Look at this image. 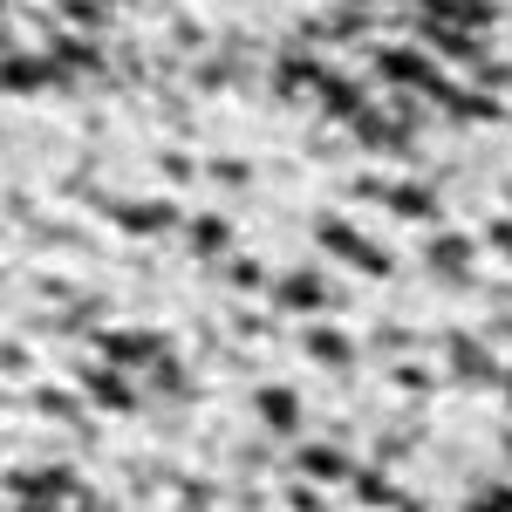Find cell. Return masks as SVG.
Returning a JSON list of instances; mask_svg holds the SVG:
<instances>
[{
  "label": "cell",
  "mask_w": 512,
  "mask_h": 512,
  "mask_svg": "<svg viewBox=\"0 0 512 512\" xmlns=\"http://www.w3.org/2000/svg\"><path fill=\"white\" fill-rule=\"evenodd\" d=\"M287 465H294L301 478H315V485H349V478L362 472V458H355L349 444H335V437H308V444H294Z\"/></svg>",
  "instance_id": "3957f363"
},
{
  "label": "cell",
  "mask_w": 512,
  "mask_h": 512,
  "mask_svg": "<svg viewBox=\"0 0 512 512\" xmlns=\"http://www.w3.org/2000/svg\"><path fill=\"white\" fill-rule=\"evenodd\" d=\"M233 246H239V226L226 219V212H192V219H185V253L205 260V274H212Z\"/></svg>",
  "instance_id": "277c9868"
},
{
  "label": "cell",
  "mask_w": 512,
  "mask_h": 512,
  "mask_svg": "<svg viewBox=\"0 0 512 512\" xmlns=\"http://www.w3.org/2000/svg\"><path fill=\"white\" fill-rule=\"evenodd\" d=\"M301 362H315V369H328V376H342V369H355L362 362V335L355 328H342V321H301Z\"/></svg>",
  "instance_id": "6da1fadb"
},
{
  "label": "cell",
  "mask_w": 512,
  "mask_h": 512,
  "mask_svg": "<svg viewBox=\"0 0 512 512\" xmlns=\"http://www.w3.org/2000/svg\"><path fill=\"white\" fill-rule=\"evenodd\" d=\"M253 424L274 437H294L315 424V403L294 390V383H253Z\"/></svg>",
  "instance_id": "7a4b0ae2"
},
{
  "label": "cell",
  "mask_w": 512,
  "mask_h": 512,
  "mask_svg": "<svg viewBox=\"0 0 512 512\" xmlns=\"http://www.w3.org/2000/svg\"><path fill=\"white\" fill-rule=\"evenodd\" d=\"M492 451H499V472H512V417L499 424V437H492Z\"/></svg>",
  "instance_id": "5b68a950"
}]
</instances>
